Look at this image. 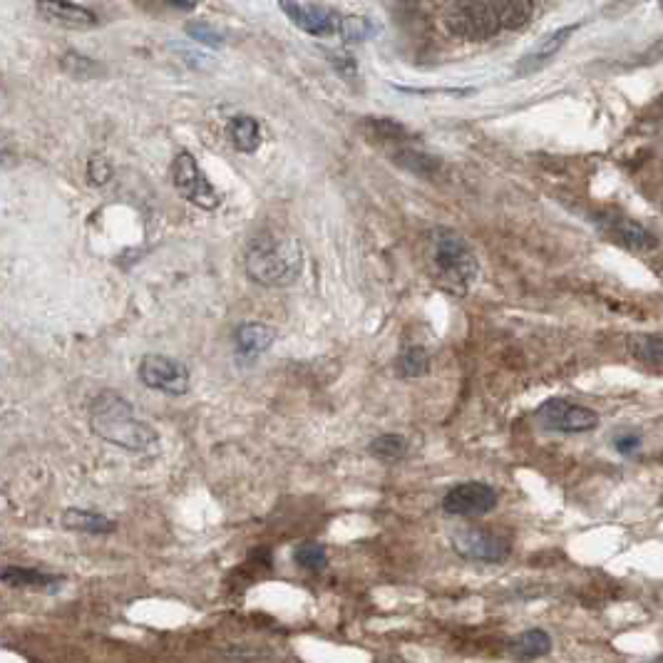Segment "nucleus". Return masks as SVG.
I'll use <instances>...</instances> for the list:
<instances>
[{"instance_id": "39448f33", "label": "nucleus", "mask_w": 663, "mask_h": 663, "mask_svg": "<svg viewBox=\"0 0 663 663\" xmlns=\"http://www.w3.org/2000/svg\"><path fill=\"white\" fill-rule=\"evenodd\" d=\"M172 182L177 187V192L187 199L189 204H194L197 209L204 212H214L221 207V192L207 179V174L202 172V167L197 164V159L189 152H179L174 157L172 164Z\"/></svg>"}, {"instance_id": "6e6552de", "label": "nucleus", "mask_w": 663, "mask_h": 663, "mask_svg": "<svg viewBox=\"0 0 663 663\" xmlns=\"http://www.w3.org/2000/svg\"><path fill=\"white\" fill-rule=\"evenodd\" d=\"M142 385L164 395H184L189 390V368L162 353H147L137 368Z\"/></svg>"}, {"instance_id": "5701e85b", "label": "nucleus", "mask_w": 663, "mask_h": 663, "mask_svg": "<svg viewBox=\"0 0 663 663\" xmlns=\"http://www.w3.org/2000/svg\"><path fill=\"white\" fill-rule=\"evenodd\" d=\"M294 562L306 572H323L328 564V549L321 542H303L298 544L294 552Z\"/></svg>"}, {"instance_id": "aec40b11", "label": "nucleus", "mask_w": 663, "mask_h": 663, "mask_svg": "<svg viewBox=\"0 0 663 663\" xmlns=\"http://www.w3.org/2000/svg\"><path fill=\"white\" fill-rule=\"evenodd\" d=\"M430 363H433V358L423 346H408L400 353L395 370H398L400 378H423V375L430 373Z\"/></svg>"}, {"instance_id": "a878e982", "label": "nucleus", "mask_w": 663, "mask_h": 663, "mask_svg": "<svg viewBox=\"0 0 663 663\" xmlns=\"http://www.w3.org/2000/svg\"><path fill=\"white\" fill-rule=\"evenodd\" d=\"M341 30H343V35H346L348 40H363L370 33L368 23L363 18H348V20H343Z\"/></svg>"}, {"instance_id": "9d476101", "label": "nucleus", "mask_w": 663, "mask_h": 663, "mask_svg": "<svg viewBox=\"0 0 663 663\" xmlns=\"http://www.w3.org/2000/svg\"><path fill=\"white\" fill-rule=\"evenodd\" d=\"M284 13L289 15L291 23L296 28L306 30L308 35H316V38H328V35L338 33L341 30V20H338L336 13L326 8H318V5H306V3H296V0H284L281 3Z\"/></svg>"}, {"instance_id": "f8f14e48", "label": "nucleus", "mask_w": 663, "mask_h": 663, "mask_svg": "<svg viewBox=\"0 0 663 663\" xmlns=\"http://www.w3.org/2000/svg\"><path fill=\"white\" fill-rule=\"evenodd\" d=\"M276 341V331L269 323L259 321H246L236 328L234 343H236V358L251 363L259 356H264Z\"/></svg>"}, {"instance_id": "1a4fd4ad", "label": "nucleus", "mask_w": 663, "mask_h": 663, "mask_svg": "<svg viewBox=\"0 0 663 663\" xmlns=\"http://www.w3.org/2000/svg\"><path fill=\"white\" fill-rule=\"evenodd\" d=\"M500 502V495L487 482H460L442 497V512L450 517H482L490 515Z\"/></svg>"}, {"instance_id": "412c9836", "label": "nucleus", "mask_w": 663, "mask_h": 663, "mask_svg": "<svg viewBox=\"0 0 663 663\" xmlns=\"http://www.w3.org/2000/svg\"><path fill=\"white\" fill-rule=\"evenodd\" d=\"M631 353L634 358H639L641 363H649V366H663V336L656 333H644V336H634L629 341Z\"/></svg>"}, {"instance_id": "f257e3e1", "label": "nucleus", "mask_w": 663, "mask_h": 663, "mask_svg": "<svg viewBox=\"0 0 663 663\" xmlns=\"http://www.w3.org/2000/svg\"><path fill=\"white\" fill-rule=\"evenodd\" d=\"M244 271L264 289H289L303 274V246L286 231H261L246 244Z\"/></svg>"}, {"instance_id": "7ed1b4c3", "label": "nucleus", "mask_w": 663, "mask_h": 663, "mask_svg": "<svg viewBox=\"0 0 663 663\" xmlns=\"http://www.w3.org/2000/svg\"><path fill=\"white\" fill-rule=\"evenodd\" d=\"M428 266L435 281L452 294H467L480 279V259L457 231L438 226L428 234Z\"/></svg>"}, {"instance_id": "4be33fe9", "label": "nucleus", "mask_w": 663, "mask_h": 663, "mask_svg": "<svg viewBox=\"0 0 663 663\" xmlns=\"http://www.w3.org/2000/svg\"><path fill=\"white\" fill-rule=\"evenodd\" d=\"M497 10H500V23L502 28L517 30L527 25L532 18V0H497Z\"/></svg>"}, {"instance_id": "f03ea898", "label": "nucleus", "mask_w": 663, "mask_h": 663, "mask_svg": "<svg viewBox=\"0 0 663 663\" xmlns=\"http://www.w3.org/2000/svg\"><path fill=\"white\" fill-rule=\"evenodd\" d=\"M87 423L100 440L127 452H152L159 445V433L135 415L130 400L117 390H100L90 400Z\"/></svg>"}, {"instance_id": "393cba45", "label": "nucleus", "mask_w": 663, "mask_h": 663, "mask_svg": "<svg viewBox=\"0 0 663 663\" xmlns=\"http://www.w3.org/2000/svg\"><path fill=\"white\" fill-rule=\"evenodd\" d=\"M187 33L192 35L194 40H199V43L212 45V48H219V45L224 43V38H221V35L217 33V30L207 28V25H189Z\"/></svg>"}, {"instance_id": "a211bd4d", "label": "nucleus", "mask_w": 663, "mask_h": 663, "mask_svg": "<svg viewBox=\"0 0 663 663\" xmlns=\"http://www.w3.org/2000/svg\"><path fill=\"white\" fill-rule=\"evenodd\" d=\"M572 33H574V25H569V28L557 30V33H554V35H549V38L544 40V43L539 45V48H534L532 53H529L527 58H524L522 63H519V73L524 75V73H532V70L542 68V65L547 63V60L552 58V55L557 53L559 48H562L564 40H567Z\"/></svg>"}, {"instance_id": "bb28decb", "label": "nucleus", "mask_w": 663, "mask_h": 663, "mask_svg": "<svg viewBox=\"0 0 663 663\" xmlns=\"http://www.w3.org/2000/svg\"><path fill=\"white\" fill-rule=\"evenodd\" d=\"M641 447V440L636 438V435H629V438H619L616 440V450L624 452V455H629V452L639 450Z\"/></svg>"}, {"instance_id": "4468645a", "label": "nucleus", "mask_w": 663, "mask_h": 663, "mask_svg": "<svg viewBox=\"0 0 663 663\" xmlns=\"http://www.w3.org/2000/svg\"><path fill=\"white\" fill-rule=\"evenodd\" d=\"M63 527L70 532H82V534H112L117 532L115 519L100 515V512L80 510V507H68L63 512Z\"/></svg>"}, {"instance_id": "f3484780", "label": "nucleus", "mask_w": 663, "mask_h": 663, "mask_svg": "<svg viewBox=\"0 0 663 663\" xmlns=\"http://www.w3.org/2000/svg\"><path fill=\"white\" fill-rule=\"evenodd\" d=\"M552 651V636L544 629H529L512 641V656L519 661L542 659Z\"/></svg>"}, {"instance_id": "dca6fc26", "label": "nucleus", "mask_w": 663, "mask_h": 663, "mask_svg": "<svg viewBox=\"0 0 663 663\" xmlns=\"http://www.w3.org/2000/svg\"><path fill=\"white\" fill-rule=\"evenodd\" d=\"M226 137L239 152L251 154L261 147V125L249 115L231 117L229 125H226Z\"/></svg>"}, {"instance_id": "9b49d317", "label": "nucleus", "mask_w": 663, "mask_h": 663, "mask_svg": "<svg viewBox=\"0 0 663 663\" xmlns=\"http://www.w3.org/2000/svg\"><path fill=\"white\" fill-rule=\"evenodd\" d=\"M38 13L48 23L68 30H90L97 25V15L70 0H38Z\"/></svg>"}, {"instance_id": "423d86ee", "label": "nucleus", "mask_w": 663, "mask_h": 663, "mask_svg": "<svg viewBox=\"0 0 663 663\" xmlns=\"http://www.w3.org/2000/svg\"><path fill=\"white\" fill-rule=\"evenodd\" d=\"M452 549L467 562L500 564L512 554L510 539L482 527H462L450 534Z\"/></svg>"}, {"instance_id": "ddd939ff", "label": "nucleus", "mask_w": 663, "mask_h": 663, "mask_svg": "<svg viewBox=\"0 0 663 663\" xmlns=\"http://www.w3.org/2000/svg\"><path fill=\"white\" fill-rule=\"evenodd\" d=\"M604 226L621 241L624 246L636 251H654L659 246V239L646 229L644 224L626 217H606Z\"/></svg>"}, {"instance_id": "b1692460", "label": "nucleus", "mask_w": 663, "mask_h": 663, "mask_svg": "<svg viewBox=\"0 0 663 663\" xmlns=\"http://www.w3.org/2000/svg\"><path fill=\"white\" fill-rule=\"evenodd\" d=\"M112 174H115V169H112L110 159L102 157V154H92L90 162H87V179H90V184L105 187L112 179Z\"/></svg>"}, {"instance_id": "6ab92c4d", "label": "nucleus", "mask_w": 663, "mask_h": 663, "mask_svg": "<svg viewBox=\"0 0 663 663\" xmlns=\"http://www.w3.org/2000/svg\"><path fill=\"white\" fill-rule=\"evenodd\" d=\"M408 440L403 438V435L398 433H385V435H378L373 442L368 445V452L373 460L378 462H400L405 460V455H408Z\"/></svg>"}, {"instance_id": "20e7f679", "label": "nucleus", "mask_w": 663, "mask_h": 663, "mask_svg": "<svg viewBox=\"0 0 663 663\" xmlns=\"http://www.w3.org/2000/svg\"><path fill=\"white\" fill-rule=\"evenodd\" d=\"M447 25L462 38H492L502 28L497 0H455L447 13Z\"/></svg>"}, {"instance_id": "2eb2a0df", "label": "nucleus", "mask_w": 663, "mask_h": 663, "mask_svg": "<svg viewBox=\"0 0 663 663\" xmlns=\"http://www.w3.org/2000/svg\"><path fill=\"white\" fill-rule=\"evenodd\" d=\"M0 579H3L5 587L10 589H50L63 584V577L45 574L40 572V569L30 567H5L3 572H0Z\"/></svg>"}, {"instance_id": "0eeeda50", "label": "nucleus", "mask_w": 663, "mask_h": 663, "mask_svg": "<svg viewBox=\"0 0 663 663\" xmlns=\"http://www.w3.org/2000/svg\"><path fill=\"white\" fill-rule=\"evenodd\" d=\"M537 423L544 430H552V433H564V435H577V433H591L599 425V415L591 408L584 405L569 403V400L552 398L547 403H542L534 413Z\"/></svg>"}, {"instance_id": "cd10ccee", "label": "nucleus", "mask_w": 663, "mask_h": 663, "mask_svg": "<svg viewBox=\"0 0 663 663\" xmlns=\"http://www.w3.org/2000/svg\"><path fill=\"white\" fill-rule=\"evenodd\" d=\"M164 3L174 5V8H182V10H192L194 8V0H164Z\"/></svg>"}]
</instances>
